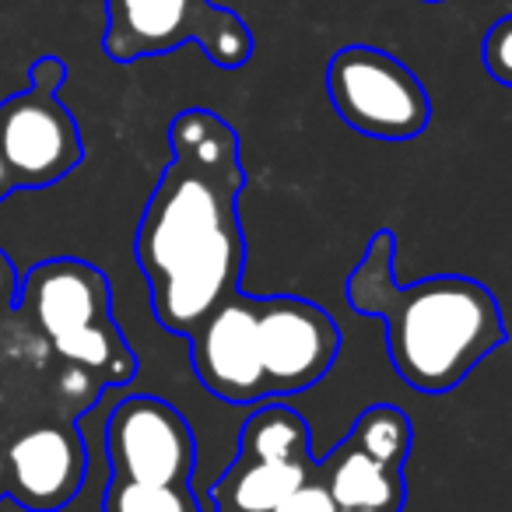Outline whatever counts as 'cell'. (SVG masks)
Masks as SVG:
<instances>
[{
    "instance_id": "7a4b0ae2",
    "label": "cell",
    "mask_w": 512,
    "mask_h": 512,
    "mask_svg": "<svg viewBox=\"0 0 512 512\" xmlns=\"http://www.w3.org/2000/svg\"><path fill=\"white\" fill-rule=\"evenodd\" d=\"M393 256L397 239L390 228H379L344 281V299L358 316L386 323L390 365L411 390H456L509 341L502 306L488 285L463 274H435L400 285Z\"/></svg>"
},
{
    "instance_id": "e0dca14e",
    "label": "cell",
    "mask_w": 512,
    "mask_h": 512,
    "mask_svg": "<svg viewBox=\"0 0 512 512\" xmlns=\"http://www.w3.org/2000/svg\"><path fill=\"white\" fill-rule=\"evenodd\" d=\"M274 512H337V505L330 498V491L323 488V481L316 477V481L302 484L299 491H292Z\"/></svg>"
},
{
    "instance_id": "30bf717a",
    "label": "cell",
    "mask_w": 512,
    "mask_h": 512,
    "mask_svg": "<svg viewBox=\"0 0 512 512\" xmlns=\"http://www.w3.org/2000/svg\"><path fill=\"white\" fill-rule=\"evenodd\" d=\"M88 474V449L71 421L32 425L4 453V484L29 512H60L74 502Z\"/></svg>"
},
{
    "instance_id": "5b68a950",
    "label": "cell",
    "mask_w": 512,
    "mask_h": 512,
    "mask_svg": "<svg viewBox=\"0 0 512 512\" xmlns=\"http://www.w3.org/2000/svg\"><path fill=\"white\" fill-rule=\"evenodd\" d=\"M64 81V60L39 57L29 71V88L0 102V162L15 190H43L85 162L78 123L57 99Z\"/></svg>"
},
{
    "instance_id": "5bb4252c",
    "label": "cell",
    "mask_w": 512,
    "mask_h": 512,
    "mask_svg": "<svg viewBox=\"0 0 512 512\" xmlns=\"http://www.w3.org/2000/svg\"><path fill=\"white\" fill-rule=\"evenodd\" d=\"M102 512H211L193 484H141L113 477L102 495Z\"/></svg>"
},
{
    "instance_id": "44dd1931",
    "label": "cell",
    "mask_w": 512,
    "mask_h": 512,
    "mask_svg": "<svg viewBox=\"0 0 512 512\" xmlns=\"http://www.w3.org/2000/svg\"><path fill=\"white\" fill-rule=\"evenodd\" d=\"M425 4H439V0H425Z\"/></svg>"
},
{
    "instance_id": "8992f818",
    "label": "cell",
    "mask_w": 512,
    "mask_h": 512,
    "mask_svg": "<svg viewBox=\"0 0 512 512\" xmlns=\"http://www.w3.org/2000/svg\"><path fill=\"white\" fill-rule=\"evenodd\" d=\"M327 95L351 130L376 141H414L432 123V99L418 74L379 46H344L330 57Z\"/></svg>"
},
{
    "instance_id": "2e32d148",
    "label": "cell",
    "mask_w": 512,
    "mask_h": 512,
    "mask_svg": "<svg viewBox=\"0 0 512 512\" xmlns=\"http://www.w3.org/2000/svg\"><path fill=\"white\" fill-rule=\"evenodd\" d=\"M481 64L498 85L512 88V15L498 18L481 39Z\"/></svg>"
},
{
    "instance_id": "8fae6325",
    "label": "cell",
    "mask_w": 512,
    "mask_h": 512,
    "mask_svg": "<svg viewBox=\"0 0 512 512\" xmlns=\"http://www.w3.org/2000/svg\"><path fill=\"white\" fill-rule=\"evenodd\" d=\"M320 481L330 491L337 512H404L407 467L344 435L320 460Z\"/></svg>"
},
{
    "instance_id": "52a82bcc",
    "label": "cell",
    "mask_w": 512,
    "mask_h": 512,
    "mask_svg": "<svg viewBox=\"0 0 512 512\" xmlns=\"http://www.w3.org/2000/svg\"><path fill=\"white\" fill-rule=\"evenodd\" d=\"M109 470L120 481L193 484L197 435L179 407L155 393H134L106 421Z\"/></svg>"
},
{
    "instance_id": "277c9868",
    "label": "cell",
    "mask_w": 512,
    "mask_h": 512,
    "mask_svg": "<svg viewBox=\"0 0 512 512\" xmlns=\"http://www.w3.org/2000/svg\"><path fill=\"white\" fill-rule=\"evenodd\" d=\"M179 46H200L214 67L239 71L253 57V32L214 0H106L102 53L113 64L162 57Z\"/></svg>"
},
{
    "instance_id": "ffe728a7",
    "label": "cell",
    "mask_w": 512,
    "mask_h": 512,
    "mask_svg": "<svg viewBox=\"0 0 512 512\" xmlns=\"http://www.w3.org/2000/svg\"><path fill=\"white\" fill-rule=\"evenodd\" d=\"M8 495V484H4V456H0V498Z\"/></svg>"
},
{
    "instance_id": "9a60e30c",
    "label": "cell",
    "mask_w": 512,
    "mask_h": 512,
    "mask_svg": "<svg viewBox=\"0 0 512 512\" xmlns=\"http://www.w3.org/2000/svg\"><path fill=\"white\" fill-rule=\"evenodd\" d=\"M351 435H355L362 446H369L372 453L386 456V460H393V463H404L407 467V460H411V449H414L411 414L393 404L365 407L355 418V425H351Z\"/></svg>"
},
{
    "instance_id": "d6986e66",
    "label": "cell",
    "mask_w": 512,
    "mask_h": 512,
    "mask_svg": "<svg viewBox=\"0 0 512 512\" xmlns=\"http://www.w3.org/2000/svg\"><path fill=\"white\" fill-rule=\"evenodd\" d=\"M11 193H15V183H11L8 169H4V162H0V200H8Z\"/></svg>"
},
{
    "instance_id": "6da1fadb",
    "label": "cell",
    "mask_w": 512,
    "mask_h": 512,
    "mask_svg": "<svg viewBox=\"0 0 512 512\" xmlns=\"http://www.w3.org/2000/svg\"><path fill=\"white\" fill-rule=\"evenodd\" d=\"M169 165L144 204L134 256L148 281L151 313L186 337L246 274L239 197L246 190L239 130L204 106L169 123Z\"/></svg>"
},
{
    "instance_id": "7c38bea8",
    "label": "cell",
    "mask_w": 512,
    "mask_h": 512,
    "mask_svg": "<svg viewBox=\"0 0 512 512\" xmlns=\"http://www.w3.org/2000/svg\"><path fill=\"white\" fill-rule=\"evenodd\" d=\"M320 477L316 463H271L235 456L211 488V512H274L292 491Z\"/></svg>"
},
{
    "instance_id": "4fadbf2b",
    "label": "cell",
    "mask_w": 512,
    "mask_h": 512,
    "mask_svg": "<svg viewBox=\"0 0 512 512\" xmlns=\"http://www.w3.org/2000/svg\"><path fill=\"white\" fill-rule=\"evenodd\" d=\"M239 456L271 463H316L313 435L295 407L288 404H260L239 432Z\"/></svg>"
},
{
    "instance_id": "9c48e42d",
    "label": "cell",
    "mask_w": 512,
    "mask_h": 512,
    "mask_svg": "<svg viewBox=\"0 0 512 512\" xmlns=\"http://www.w3.org/2000/svg\"><path fill=\"white\" fill-rule=\"evenodd\" d=\"M256 309H260V299L239 288L225 295L186 334L200 386L225 404H264L267 400Z\"/></svg>"
},
{
    "instance_id": "ac0fdd59",
    "label": "cell",
    "mask_w": 512,
    "mask_h": 512,
    "mask_svg": "<svg viewBox=\"0 0 512 512\" xmlns=\"http://www.w3.org/2000/svg\"><path fill=\"white\" fill-rule=\"evenodd\" d=\"M18 271H15V264L8 260V253L0 249V309H15V302H18Z\"/></svg>"
},
{
    "instance_id": "3957f363",
    "label": "cell",
    "mask_w": 512,
    "mask_h": 512,
    "mask_svg": "<svg viewBox=\"0 0 512 512\" xmlns=\"http://www.w3.org/2000/svg\"><path fill=\"white\" fill-rule=\"evenodd\" d=\"M50 348L99 386H127L137 355L113 320L109 278L88 260L57 256L36 264L18 285V302Z\"/></svg>"
},
{
    "instance_id": "ba28073f",
    "label": "cell",
    "mask_w": 512,
    "mask_h": 512,
    "mask_svg": "<svg viewBox=\"0 0 512 512\" xmlns=\"http://www.w3.org/2000/svg\"><path fill=\"white\" fill-rule=\"evenodd\" d=\"M267 397H288L316 386L341 355L334 316L302 295H264L256 309Z\"/></svg>"
}]
</instances>
